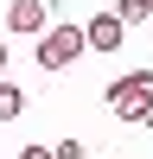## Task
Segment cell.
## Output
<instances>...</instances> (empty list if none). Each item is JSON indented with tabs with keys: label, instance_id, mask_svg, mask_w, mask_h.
Segmentation results:
<instances>
[{
	"label": "cell",
	"instance_id": "5b68a950",
	"mask_svg": "<svg viewBox=\"0 0 153 159\" xmlns=\"http://www.w3.org/2000/svg\"><path fill=\"white\" fill-rule=\"evenodd\" d=\"M26 115V89L19 83H0V121H19Z\"/></svg>",
	"mask_w": 153,
	"mask_h": 159
},
{
	"label": "cell",
	"instance_id": "ba28073f",
	"mask_svg": "<svg viewBox=\"0 0 153 159\" xmlns=\"http://www.w3.org/2000/svg\"><path fill=\"white\" fill-rule=\"evenodd\" d=\"M19 159H51V147H38V140H26V147H19Z\"/></svg>",
	"mask_w": 153,
	"mask_h": 159
},
{
	"label": "cell",
	"instance_id": "8992f818",
	"mask_svg": "<svg viewBox=\"0 0 153 159\" xmlns=\"http://www.w3.org/2000/svg\"><path fill=\"white\" fill-rule=\"evenodd\" d=\"M115 19H121V25H140V19H153V0H115Z\"/></svg>",
	"mask_w": 153,
	"mask_h": 159
},
{
	"label": "cell",
	"instance_id": "6da1fadb",
	"mask_svg": "<svg viewBox=\"0 0 153 159\" xmlns=\"http://www.w3.org/2000/svg\"><path fill=\"white\" fill-rule=\"evenodd\" d=\"M109 108L121 115V121H153V76L147 70H128V76H115L109 83Z\"/></svg>",
	"mask_w": 153,
	"mask_h": 159
},
{
	"label": "cell",
	"instance_id": "52a82bcc",
	"mask_svg": "<svg viewBox=\"0 0 153 159\" xmlns=\"http://www.w3.org/2000/svg\"><path fill=\"white\" fill-rule=\"evenodd\" d=\"M51 159H83V140H58V147H51Z\"/></svg>",
	"mask_w": 153,
	"mask_h": 159
},
{
	"label": "cell",
	"instance_id": "7a4b0ae2",
	"mask_svg": "<svg viewBox=\"0 0 153 159\" xmlns=\"http://www.w3.org/2000/svg\"><path fill=\"white\" fill-rule=\"evenodd\" d=\"M83 51H89L83 25H45V32H38V70H70Z\"/></svg>",
	"mask_w": 153,
	"mask_h": 159
},
{
	"label": "cell",
	"instance_id": "277c9868",
	"mask_svg": "<svg viewBox=\"0 0 153 159\" xmlns=\"http://www.w3.org/2000/svg\"><path fill=\"white\" fill-rule=\"evenodd\" d=\"M121 38H128V25L115 19V13H96V19L83 25V45L89 51H121Z\"/></svg>",
	"mask_w": 153,
	"mask_h": 159
},
{
	"label": "cell",
	"instance_id": "3957f363",
	"mask_svg": "<svg viewBox=\"0 0 153 159\" xmlns=\"http://www.w3.org/2000/svg\"><path fill=\"white\" fill-rule=\"evenodd\" d=\"M45 25H51V0H13V7H7V32L38 38Z\"/></svg>",
	"mask_w": 153,
	"mask_h": 159
},
{
	"label": "cell",
	"instance_id": "9c48e42d",
	"mask_svg": "<svg viewBox=\"0 0 153 159\" xmlns=\"http://www.w3.org/2000/svg\"><path fill=\"white\" fill-rule=\"evenodd\" d=\"M0 83H7V45H0Z\"/></svg>",
	"mask_w": 153,
	"mask_h": 159
}]
</instances>
